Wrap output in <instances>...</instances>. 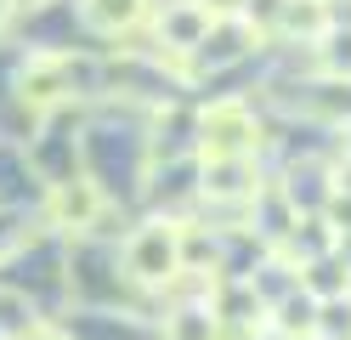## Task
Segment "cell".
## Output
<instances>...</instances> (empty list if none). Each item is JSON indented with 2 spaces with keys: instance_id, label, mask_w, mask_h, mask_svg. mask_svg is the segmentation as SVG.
Wrapping results in <instances>:
<instances>
[{
  "instance_id": "cell-9",
  "label": "cell",
  "mask_w": 351,
  "mask_h": 340,
  "mask_svg": "<svg viewBox=\"0 0 351 340\" xmlns=\"http://www.w3.org/2000/svg\"><path fill=\"white\" fill-rule=\"evenodd\" d=\"M6 12H12V0H0V23H6Z\"/></svg>"
},
{
  "instance_id": "cell-4",
  "label": "cell",
  "mask_w": 351,
  "mask_h": 340,
  "mask_svg": "<svg viewBox=\"0 0 351 340\" xmlns=\"http://www.w3.org/2000/svg\"><path fill=\"white\" fill-rule=\"evenodd\" d=\"M102 210V193L91 188V181H57V193H51V216L62 227H91Z\"/></svg>"
},
{
  "instance_id": "cell-10",
  "label": "cell",
  "mask_w": 351,
  "mask_h": 340,
  "mask_svg": "<svg viewBox=\"0 0 351 340\" xmlns=\"http://www.w3.org/2000/svg\"><path fill=\"white\" fill-rule=\"evenodd\" d=\"M346 148H351V125H346Z\"/></svg>"
},
{
  "instance_id": "cell-7",
  "label": "cell",
  "mask_w": 351,
  "mask_h": 340,
  "mask_svg": "<svg viewBox=\"0 0 351 340\" xmlns=\"http://www.w3.org/2000/svg\"><path fill=\"white\" fill-rule=\"evenodd\" d=\"M283 29H289V34H306V40H317V34L328 29L323 0H283Z\"/></svg>"
},
{
  "instance_id": "cell-3",
  "label": "cell",
  "mask_w": 351,
  "mask_h": 340,
  "mask_svg": "<svg viewBox=\"0 0 351 340\" xmlns=\"http://www.w3.org/2000/svg\"><path fill=\"white\" fill-rule=\"evenodd\" d=\"M69 85H74V68L62 63V57H34V63L23 68V97H29L34 108L69 97Z\"/></svg>"
},
{
  "instance_id": "cell-8",
  "label": "cell",
  "mask_w": 351,
  "mask_h": 340,
  "mask_svg": "<svg viewBox=\"0 0 351 340\" xmlns=\"http://www.w3.org/2000/svg\"><path fill=\"white\" fill-rule=\"evenodd\" d=\"M204 12L210 17H232V12H244V0H204Z\"/></svg>"
},
{
  "instance_id": "cell-5",
  "label": "cell",
  "mask_w": 351,
  "mask_h": 340,
  "mask_svg": "<svg viewBox=\"0 0 351 340\" xmlns=\"http://www.w3.org/2000/svg\"><path fill=\"white\" fill-rule=\"evenodd\" d=\"M210 12H204V0H182V6H170L165 23H159V34H170V45H199L210 34Z\"/></svg>"
},
{
  "instance_id": "cell-2",
  "label": "cell",
  "mask_w": 351,
  "mask_h": 340,
  "mask_svg": "<svg viewBox=\"0 0 351 340\" xmlns=\"http://www.w3.org/2000/svg\"><path fill=\"white\" fill-rule=\"evenodd\" d=\"M255 148V120L238 102H215L204 113V153L210 159H244Z\"/></svg>"
},
{
  "instance_id": "cell-1",
  "label": "cell",
  "mask_w": 351,
  "mask_h": 340,
  "mask_svg": "<svg viewBox=\"0 0 351 340\" xmlns=\"http://www.w3.org/2000/svg\"><path fill=\"white\" fill-rule=\"evenodd\" d=\"M125 267H130V278H142V284H170V278H176V267H182L176 227H165V221L142 227V233L125 244Z\"/></svg>"
},
{
  "instance_id": "cell-6",
  "label": "cell",
  "mask_w": 351,
  "mask_h": 340,
  "mask_svg": "<svg viewBox=\"0 0 351 340\" xmlns=\"http://www.w3.org/2000/svg\"><path fill=\"white\" fill-rule=\"evenodd\" d=\"M85 23H91L97 34H119V29H130V23H142V12H147V0H85Z\"/></svg>"
}]
</instances>
